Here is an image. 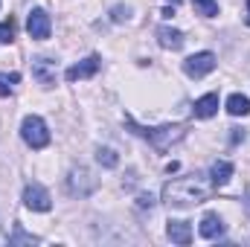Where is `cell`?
<instances>
[{"label": "cell", "mask_w": 250, "mask_h": 247, "mask_svg": "<svg viewBox=\"0 0 250 247\" xmlns=\"http://www.w3.org/2000/svg\"><path fill=\"white\" fill-rule=\"evenodd\" d=\"M212 195V178L207 181L201 172L187 175V178H178V181H169L163 186V204L175 206V209H184L192 204H201Z\"/></svg>", "instance_id": "obj_1"}, {"label": "cell", "mask_w": 250, "mask_h": 247, "mask_svg": "<svg viewBox=\"0 0 250 247\" xmlns=\"http://www.w3.org/2000/svg\"><path fill=\"white\" fill-rule=\"evenodd\" d=\"M125 128L134 131L137 137L148 140V145L157 151V154H166L175 143H181L187 137V128L184 125H157V128H146V125H137L131 114H125Z\"/></svg>", "instance_id": "obj_2"}, {"label": "cell", "mask_w": 250, "mask_h": 247, "mask_svg": "<svg viewBox=\"0 0 250 247\" xmlns=\"http://www.w3.org/2000/svg\"><path fill=\"white\" fill-rule=\"evenodd\" d=\"M21 137L29 148H47L50 145V131H47L41 117H26L21 125Z\"/></svg>", "instance_id": "obj_3"}, {"label": "cell", "mask_w": 250, "mask_h": 247, "mask_svg": "<svg viewBox=\"0 0 250 247\" xmlns=\"http://www.w3.org/2000/svg\"><path fill=\"white\" fill-rule=\"evenodd\" d=\"M215 64H218V59L212 53H195V56H189L187 62H184V73H187L189 79H204L207 73L215 70Z\"/></svg>", "instance_id": "obj_4"}, {"label": "cell", "mask_w": 250, "mask_h": 247, "mask_svg": "<svg viewBox=\"0 0 250 247\" xmlns=\"http://www.w3.org/2000/svg\"><path fill=\"white\" fill-rule=\"evenodd\" d=\"M23 204H26L32 212H47V209L53 206L50 192H47L41 184H26L23 186Z\"/></svg>", "instance_id": "obj_5"}, {"label": "cell", "mask_w": 250, "mask_h": 247, "mask_svg": "<svg viewBox=\"0 0 250 247\" xmlns=\"http://www.w3.org/2000/svg\"><path fill=\"white\" fill-rule=\"evenodd\" d=\"M26 32L35 41H47L50 38V15L44 9H32L29 18H26Z\"/></svg>", "instance_id": "obj_6"}, {"label": "cell", "mask_w": 250, "mask_h": 247, "mask_svg": "<svg viewBox=\"0 0 250 247\" xmlns=\"http://www.w3.org/2000/svg\"><path fill=\"white\" fill-rule=\"evenodd\" d=\"M67 186H70V195L84 198V195H90V192H93L96 181L90 178V172H87V169H73V172H70V178H67Z\"/></svg>", "instance_id": "obj_7"}, {"label": "cell", "mask_w": 250, "mask_h": 247, "mask_svg": "<svg viewBox=\"0 0 250 247\" xmlns=\"http://www.w3.org/2000/svg\"><path fill=\"white\" fill-rule=\"evenodd\" d=\"M99 70V56H87L84 62L73 64V67H67V73H64V79L67 82H79V79H87V76H93Z\"/></svg>", "instance_id": "obj_8"}, {"label": "cell", "mask_w": 250, "mask_h": 247, "mask_svg": "<svg viewBox=\"0 0 250 247\" xmlns=\"http://www.w3.org/2000/svg\"><path fill=\"white\" fill-rule=\"evenodd\" d=\"M32 76H35L44 87L56 84V62H50V59H35V62H32Z\"/></svg>", "instance_id": "obj_9"}, {"label": "cell", "mask_w": 250, "mask_h": 247, "mask_svg": "<svg viewBox=\"0 0 250 247\" xmlns=\"http://www.w3.org/2000/svg\"><path fill=\"white\" fill-rule=\"evenodd\" d=\"M192 111H195L198 120H209V117H215V114H218V93H207V96H201V99L192 105Z\"/></svg>", "instance_id": "obj_10"}, {"label": "cell", "mask_w": 250, "mask_h": 247, "mask_svg": "<svg viewBox=\"0 0 250 247\" xmlns=\"http://www.w3.org/2000/svg\"><path fill=\"white\" fill-rule=\"evenodd\" d=\"M157 41H160L163 50H181L184 47V32L172 29V26H160L157 29Z\"/></svg>", "instance_id": "obj_11"}, {"label": "cell", "mask_w": 250, "mask_h": 247, "mask_svg": "<svg viewBox=\"0 0 250 247\" xmlns=\"http://www.w3.org/2000/svg\"><path fill=\"white\" fill-rule=\"evenodd\" d=\"M201 236L204 239H221L224 236V221L215 215V212H207L201 218Z\"/></svg>", "instance_id": "obj_12"}, {"label": "cell", "mask_w": 250, "mask_h": 247, "mask_svg": "<svg viewBox=\"0 0 250 247\" xmlns=\"http://www.w3.org/2000/svg\"><path fill=\"white\" fill-rule=\"evenodd\" d=\"M166 233H169V239H172L175 245H184V247H187L189 242H192V227H189L187 221H169Z\"/></svg>", "instance_id": "obj_13"}, {"label": "cell", "mask_w": 250, "mask_h": 247, "mask_svg": "<svg viewBox=\"0 0 250 247\" xmlns=\"http://www.w3.org/2000/svg\"><path fill=\"white\" fill-rule=\"evenodd\" d=\"M227 114H233V117H248L250 114V99L245 93H233V96L227 99Z\"/></svg>", "instance_id": "obj_14"}, {"label": "cell", "mask_w": 250, "mask_h": 247, "mask_svg": "<svg viewBox=\"0 0 250 247\" xmlns=\"http://www.w3.org/2000/svg\"><path fill=\"white\" fill-rule=\"evenodd\" d=\"M230 178H233V163L218 160V163L212 166V186H227Z\"/></svg>", "instance_id": "obj_15"}, {"label": "cell", "mask_w": 250, "mask_h": 247, "mask_svg": "<svg viewBox=\"0 0 250 247\" xmlns=\"http://www.w3.org/2000/svg\"><path fill=\"white\" fill-rule=\"evenodd\" d=\"M38 242H41V239H38V236H29V233H23V230H21V224H18V227H15V233L9 236V245H12V247H21V245H38Z\"/></svg>", "instance_id": "obj_16"}, {"label": "cell", "mask_w": 250, "mask_h": 247, "mask_svg": "<svg viewBox=\"0 0 250 247\" xmlns=\"http://www.w3.org/2000/svg\"><path fill=\"white\" fill-rule=\"evenodd\" d=\"M96 160H99L105 169H117V166H120V157H117L114 148H99V151H96Z\"/></svg>", "instance_id": "obj_17"}, {"label": "cell", "mask_w": 250, "mask_h": 247, "mask_svg": "<svg viewBox=\"0 0 250 247\" xmlns=\"http://www.w3.org/2000/svg\"><path fill=\"white\" fill-rule=\"evenodd\" d=\"M192 6H195V12L204 15V18H215V15H218V3H215V0H192Z\"/></svg>", "instance_id": "obj_18"}, {"label": "cell", "mask_w": 250, "mask_h": 247, "mask_svg": "<svg viewBox=\"0 0 250 247\" xmlns=\"http://www.w3.org/2000/svg\"><path fill=\"white\" fill-rule=\"evenodd\" d=\"M21 82L18 73H0V96H9L15 90V84Z\"/></svg>", "instance_id": "obj_19"}, {"label": "cell", "mask_w": 250, "mask_h": 247, "mask_svg": "<svg viewBox=\"0 0 250 247\" xmlns=\"http://www.w3.org/2000/svg\"><path fill=\"white\" fill-rule=\"evenodd\" d=\"M12 38H15V21L9 18V21L0 23V44H9Z\"/></svg>", "instance_id": "obj_20"}, {"label": "cell", "mask_w": 250, "mask_h": 247, "mask_svg": "<svg viewBox=\"0 0 250 247\" xmlns=\"http://www.w3.org/2000/svg\"><path fill=\"white\" fill-rule=\"evenodd\" d=\"M111 21H117V23L128 21V6H114L111 9Z\"/></svg>", "instance_id": "obj_21"}, {"label": "cell", "mask_w": 250, "mask_h": 247, "mask_svg": "<svg viewBox=\"0 0 250 247\" xmlns=\"http://www.w3.org/2000/svg\"><path fill=\"white\" fill-rule=\"evenodd\" d=\"M137 206H140V209H151V206H154V198H151V195H140V198H137Z\"/></svg>", "instance_id": "obj_22"}, {"label": "cell", "mask_w": 250, "mask_h": 247, "mask_svg": "<svg viewBox=\"0 0 250 247\" xmlns=\"http://www.w3.org/2000/svg\"><path fill=\"white\" fill-rule=\"evenodd\" d=\"M230 131H233V134H230V143H242V140H245V131H242V128H230Z\"/></svg>", "instance_id": "obj_23"}, {"label": "cell", "mask_w": 250, "mask_h": 247, "mask_svg": "<svg viewBox=\"0 0 250 247\" xmlns=\"http://www.w3.org/2000/svg\"><path fill=\"white\" fill-rule=\"evenodd\" d=\"M248 26H250V0H248Z\"/></svg>", "instance_id": "obj_24"}, {"label": "cell", "mask_w": 250, "mask_h": 247, "mask_svg": "<svg viewBox=\"0 0 250 247\" xmlns=\"http://www.w3.org/2000/svg\"><path fill=\"white\" fill-rule=\"evenodd\" d=\"M169 3H172V6H178V3H181V0H169Z\"/></svg>", "instance_id": "obj_25"}]
</instances>
